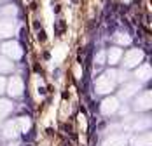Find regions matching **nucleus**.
Masks as SVG:
<instances>
[{"mask_svg": "<svg viewBox=\"0 0 152 146\" xmlns=\"http://www.w3.org/2000/svg\"><path fill=\"white\" fill-rule=\"evenodd\" d=\"M115 72H107L96 80V92L100 94H108L115 87Z\"/></svg>", "mask_w": 152, "mask_h": 146, "instance_id": "1", "label": "nucleus"}, {"mask_svg": "<svg viewBox=\"0 0 152 146\" xmlns=\"http://www.w3.org/2000/svg\"><path fill=\"white\" fill-rule=\"evenodd\" d=\"M135 111H149L152 108V96L151 90H143V92H138L135 96V101L131 106Z\"/></svg>", "mask_w": 152, "mask_h": 146, "instance_id": "2", "label": "nucleus"}, {"mask_svg": "<svg viewBox=\"0 0 152 146\" xmlns=\"http://www.w3.org/2000/svg\"><path fill=\"white\" fill-rule=\"evenodd\" d=\"M122 66L124 68H135L138 66L142 61H143V52L140 51V49H131V51H128L126 54H122Z\"/></svg>", "mask_w": 152, "mask_h": 146, "instance_id": "3", "label": "nucleus"}, {"mask_svg": "<svg viewBox=\"0 0 152 146\" xmlns=\"http://www.w3.org/2000/svg\"><path fill=\"white\" fill-rule=\"evenodd\" d=\"M100 111H102L105 117H110V115L117 113V111H119V99L114 98V96L105 98V99L102 101V104H100Z\"/></svg>", "mask_w": 152, "mask_h": 146, "instance_id": "4", "label": "nucleus"}, {"mask_svg": "<svg viewBox=\"0 0 152 146\" xmlns=\"http://www.w3.org/2000/svg\"><path fill=\"white\" fill-rule=\"evenodd\" d=\"M4 54L11 59H19L23 56V51L18 42H7V44H4Z\"/></svg>", "mask_w": 152, "mask_h": 146, "instance_id": "5", "label": "nucleus"}, {"mask_svg": "<svg viewBox=\"0 0 152 146\" xmlns=\"http://www.w3.org/2000/svg\"><path fill=\"white\" fill-rule=\"evenodd\" d=\"M128 145V137L124 134H110L102 146H126Z\"/></svg>", "mask_w": 152, "mask_h": 146, "instance_id": "6", "label": "nucleus"}, {"mask_svg": "<svg viewBox=\"0 0 152 146\" xmlns=\"http://www.w3.org/2000/svg\"><path fill=\"white\" fill-rule=\"evenodd\" d=\"M138 92H140V84H137V82H129V84H126V85L122 87V90L119 92V94H121L122 99H129V98H135Z\"/></svg>", "mask_w": 152, "mask_h": 146, "instance_id": "7", "label": "nucleus"}, {"mask_svg": "<svg viewBox=\"0 0 152 146\" xmlns=\"http://www.w3.org/2000/svg\"><path fill=\"white\" fill-rule=\"evenodd\" d=\"M9 90V94L12 96V98H19L21 94H23V82L18 78V77H12L11 80H9V87H5Z\"/></svg>", "mask_w": 152, "mask_h": 146, "instance_id": "8", "label": "nucleus"}, {"mask_svg": "<svg viewBox=\"0 0 152 146\" xmlns=\"http://www.w3.org/2000/svg\"><path fill=\"white\" fill-rule=\"evenodd\" d=\"M151 125H152V122L149 117H140L131 124V129L135 132H147V131H151Z\"/></svg>", "mask_w": 152, "mask_h": 146, "instance_id": "9", "label": "nucleus"}, {"mask_svg": "<svg viewBox=\"0 0 152 146\" xmlns=\"http://www.w3.org/2000/svg\"><path fill=\"white\" fill-rule=\"evenodd\" d=\"M133 146H152V134L151 131L147 132H138L133 139Z\"/></svg>", "mask_w": 152, "mask_h": 146, "instance_id": "10", "label": "nucleus"}, {"mask_svg": "<svg viewBox=\"0 0 152 146\" xmlns=\"http://www.w3.org/2000/svg\"><path fill=\"white\" fill-rule=\"evenodd\" d=\"M107 59H108V64H110V66H115V64L122 59V51L119 49V47H112V49H108V52H107Z\"/></svg>", "mask_w": 152, "mask_h": 146, "instance_id": "11", "label": "nucleus"}, {"mask_svg": "<svg viewBox=\"0 0 152 146\" xmlns=\"http://www.w3.org/2000/svg\"><path fill=\"white\" fill-rule=\"evenodd\" d=\"M135 75H137V78L140 82H147V80L151 78V66H149L147 63H145V64H138Z\"/></svg>", "mask_w": 152, "mask_h": 146, "instance_id": "12", "label": "nucleus"}, {"mask_svg": "<svg viewBox=\"0 0 152 146\" xmlns=\"http://www.w3.org/2000/svg\"><path fill=\"white\" fill-rule=\"evenodd\" d=\"M12 108H14L12 101H9V99H0V120H4L5 117H9V115L12 113Z\"/></svg>", "mask_w": 152, "mask_h": 146, "instance_id": "13", "label": "nucleus"}, {"mask_svg": "<svg viewBox=\"0 0 152 146\" xmlns=\"http://www.w3.org/2000/svg\"><path fill=\"white\" fill-rule=\"evenodd\" d=\"M14 33V25L12 21H0V38L11 37Z\"/></svg>", "mask_w": 152, "mask_h": 146, "instance_id": "14", "label": "nucleus"}, {"mask_svg": "<svg viewBox=\"0 0 152 146\" xmlns=\"http://www.w3.org/2000/svg\"><path fill=\"white\" fill-rule=\"evenodd\" d=\"M12 63L9 61V59H5V58H0V73H9V72H12Z\"/></svg>", "mask_w": 152, "mask_h": 146, "instance_id": "15", "label": "nucleus"}, {"mask_svg": "<svg viewBox=\"0 0 152 146\" xmlns=\"http://www.w3.org/2000/svg\"><path fill=\"white\" fill-rule=\"evenodd\" d=\"M115 40H117L119 44H129V42H131V38L126 37V35H124V37H115Z\"/></svg>", "mask_w": 152, "mask_h": 146, "instance_id": "16", "label": "nucleus"}, {"mask_svg": "<svg viewBox=\"0 0 152 146\" xmlns=\"http://www.w3.org/2000/svg\"><path fill=\"white\" fill-rule=\"evenodd\" d=\"M5 87H7V82H5V78H4V77H0V94H4Z\"/></svg>", "mask_w": 152, "mask_h": 146, "instance_id": "17", "label": "nucleus"}]
</instances>
